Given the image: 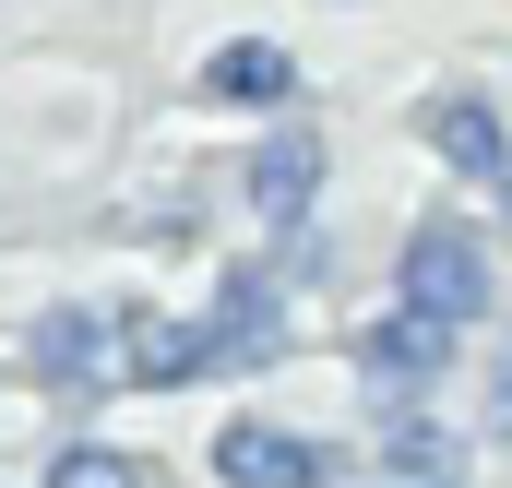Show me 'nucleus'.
<instances>
[{
  "label": "nucleus",
  "mask_w": 512,
  "mask_h": 488,
  "mask_svg": "<svg viewBox=\"0 0 512 488\" xmlns=\"http://www.w3.org/2000/svg\"><path fill=\"white\" fill-rule=\"evenodd\" d=\"M405 310H429V322H489L501 310V274H489V239L465 227V215H429L417 239H405Z\"/></svg>",
  "instance_id": "obj_1"
},
{
  "label": "nucleus",
  "mask_w": 512,
  "mask_h": 488,
  "mask_svg": "<svg viewBox=\"0 0 512 488\" xmlns=\"http://www.w3.org/2000/svg\"><path fill=\"white\" fill-rule=\"evenodd\" d=\"M131 334H143V322H131L120 298H60V310L36 322L24 358H36V381H120V369H131Z\"/></svg>",
  "instance_id": "obj_2"
},
{
  "label": "nucleus",
  "mask_w": 512,
  "mask_h": 488,
  "mask_svg": "<svg viewBox=\"0 0 512 488\" xmlns=\"http://www.w3.org/2000/svg\"><path fill=\"white\" fill-rule=\"evenodd\" d=\"M334 441H310V429H274V417H227L215 429V477L227 488H334Z\"/></svg>",
  "instance_id": "obj_3"
},
{
  "label": "nucleus",
  "mask_w": 512,
  "mask_h": 488,
  "mask_svg": "<svg viewBox=\"0 0 512 488\" xmlns=\"http://www.w3.org/2000/svg\"><path fill=\"white\" fill-rule=\"evenodd\" d=\"M203 334H215V369H262L274 346H286V298H274V262H239V274L215 286Z\"/></svg>",
  "instance_id": "obj_4"
},
{
  "label": "nucleus",
  "mask_w": 512,
  "mask_h": 488,
  "mask_svg": "<svg viewBox=\"0 0 512 488\" xmlns=\"http://www.w3.org/2000/svg\"><path fill=\"white\" fill-rule=\"evenodd\" d=\"M441 358H453V322H429V310H393V322L358 334V369H370L382 405H417V393L441 381Z\"/></svg>",
  "instance_id": "obj_5"
},
{
  "label": "nucleus",
  "mask_w": 512,
  "mask_h": 488,
  "mask_svg": "<svg viewBox=\"0 0 512 488\" xmlns=\"http://www.w3.org/2000/svg\"><path fill=\"white\" fill-rule=\"evenodd\" d=\"M310 203H322V143H310V131H274L251 155V215L286 239V227H310Z\"/></svg>",
  "instance_id": "obj_6"
},
{
  "label": "nucleus",
  "mask_w": 512,
  "mask_h": 488,
  "mask_svg": "<svg viewBox=\"0 0 512 488\" xmlns=\"http://www.w3.org/2000/svg\"><path fill=\"white\" fill-rule=\"evenodd\" d=\"M429 143L453 179H512V143H501V108L489 96H429Z\"/></svg>",
  "instance_id": "obj_7"
},
{
  "label": "nucleus",
  "mask_w": 512,
  "mask_h": 488,
  "mask_svg": "<svg viewBox=\"0 0 512 488\" xmlns=\"http://www.w3.org/2000/svg\"><path fill=\"white\" fill-rule=\"evenodd\" d=\"M203 96H227V108H286V96H298V60H286L274 36H227V48L203 60Z\"/></svg>",
  "instance_id": "obj_8"
},
{
  "label": "nucleus",
  "mask_w": 512,
  "mask_h": 488,
  "mask_svg": "<svg viewBox=\"0 0 512 488\" xmlns=\"http://www.w3.org/2000/svg\"><path fill=\"white\" fill-rule=\"evenodd\" d=\"M48 488H143V465H131V453H108V441H72V453L48 465Z\"/></svg>",
  "instance_id": "obj_9"
},
{
  "label": "nucleus",
  "mask_w": 512,
  "mask_h": 488,
  "mask_svg": "<svg viewBox=\"0 0 512 488\" xmlns=\"http://www.w3.org/2000/svg\"><path fill=\"white\" fill-rule=\"evenodd\" d=\"M393 465H405V477H441V465H453V453H441V441H429V429H393Z\"/></svg>",
  "instance_id": "obj_10"
}]
</instances>
